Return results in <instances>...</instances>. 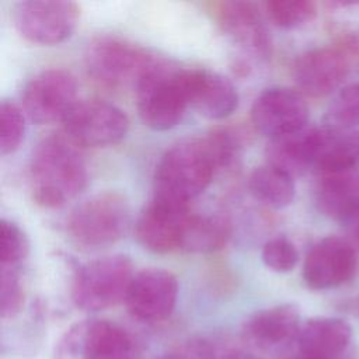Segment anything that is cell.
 <instances>
[{
	"instance_id": "1",
	"label": "cell",
	"mask_w": 359,
	"mask_h": 359,
	"mask_svg": "<svg viewBox=\"0 0 359 359\" xmlns=\"http://www.w3.org/2000/svg\"><path fill=\"white\" fill-rule=\"evenodd\" d=\"M238 147L234 133L224 129L174 144L157 163L153 195L189 205L210 185L216 171L234 160Z\"/></svg>"
},
{
	"instance_id": "2",
	"label": "cell",
	"mask_w": 359,
	"mask_h": 359,
	"mask_svg": "<svg viewBox=\"0 0 359 359\" xmlns=\"http://www.w3.org/2000/svg\"><path fill=\"white\" fill-rule=\"evenodd\" d=\"M74 142L65 133L43 137L29 161V188L43 208H60L87 185V165Z\"/></svg>"
},
{
	"instance_id": "3",
	"label": "cell",
	"mask_w": 359,
	"mask_h": 359,
	"mask_svg": "<svg viewBox=\"0 0 359 359\" xmlns=\"http://www.w3.org/2000/svg\"><path fill=\"white\" fill-rule=\"evenodd\" d=\"M135 90L139 116L153 130L172 129L191 107L187 69L171 66L160 59L143 74Z\"/></svg>"
},
{
	"instance_id": "4",
	"label": "cell",
	"mask_w": 359,
	"mask_h": 359,
	"mask_svg": "<svg viewBox=\"0 0 359 359\" xmlns=\"http://www.w3.org/2000/svg\"><path fill=\"white\" fill-rule=\"evenodd\" d=\"M130 224V209L123 195L98 192L70 212L66 230L70 238L86 248H104L119 241Z\"/></svg>"
},
{
	"instance_id": "5",
	"label": "cell",
	"mask_w": 359,
	"mask_h": 359,
	"mask_svg": "<svg viewBox=\"0 0 359 359\" xmlns=\"http://www.w3.org/2000/svg\"><path fill=\"white\" fill-rule=\"evenodd\" d=\"M129 257L122 254L93 259L76 272L72 283V300L83 311L107 310L125 302L135 276Z\"/></svg>"
},
{
	"instance_id": "6",
	"label": "cell",
	"mask_w": 359,
	"mask_h": 359,
	"mask_svg": "<svg viewBox=\"0 0 359 359\" xmlns=\"http://www.w3.org/2000/svg\"><path fill=\"white\" fill-rule=\"evenodd\" d=\"M88 74L107 87H136L143 74L157 62V57L118 36L102 35L93 39L86 49Z\"/></svg>"
},
{
	"instance_id": "7",
	"label": "cell",
	"mask_w": 359,
	"mask_h": 359,
	"mask_svg": "<svg viewBox=\"0 0 359 359\" xmlns=\"http://www.w3.org/2000/svg\"><path fill=\"white\" fill-rule=\"evenodd\" d=\"M56 355L57 359H139L132 337L101 318L73 324L60 338Z\"/></svg>"
},
{
	"instance_id": "8",
	"label": "cell",
	"mask_w": 359,
	"mask_h": 359,
	"mask_svg": "<svg viewBox=\"0 0 359 359\" xmlns=\"http://www.w3.org/2000/svg\"><path fill=\"white\" fill-rule=\"evenodd\" d=\"M80 7L73 1L27 0L14 6L13 21L18 34L38 45H57L74 31Z\"/></svg>"
},
{
	"instance_id": "9",
	"label": "cell",
	"mask_w": 359,
	"mask_h": 359,
	"mask_svg": "<svg viewBox=\"0 0 359 359\" xmlns=\"http://www.w3.org/2000/svg\"><path fill=\"white\" fill-rule=\"evenodd\" d=\"M65 135L79 147H107L121 142L129 118L114 104L101 100L77 101L63 121Z\"/></svg>"
},
{
	"instance_id": "10",
	"label": "cell",
	"mask_w": 359,
	"mask_h": 359,
	"mask_svg": "<svg viewBox=\"0 0 359 359\" xmlns=\"http://www.w3.org/2000/svg\"><path fill=\"white\" fill-rule=\"evenodd\" d=\"M21 101L29 121L38 125L63 122L77 104L76 79L63 69L42 70L25 84Z\"/></svg>"
},
{
	"instance_id": "11",
	"label": "cell",
	"mask_w": 359,
	"mask_h": 359,
	"mask_svg": "<svg viewBox=\"0 0 359 359\" xmlns=\"http://www.w3.org/2000/svg\"><path fill=\"white\" fill-rule=\"evenodd\" d=\"M307 119V102L302 93L289 87L265 88L251 107L252 125L271 139L304 129Z\"/></svg>"
},
{
	"instance_id": "12",
	"label": "cell",
	"mask_w": 359,
	"mask_h": 359,
	"mask_svg": "<svg viewBox=\"0 0 359 359\" xmlns=\"http://www.w3.org/2000/svg\"><path fill=\"white\" fill-rule=\"evenodd\" d=\"M189 215V205L153 195L135 223V237L143 248L156 254L180 250Z\"/></svg>"
},
{
	"instance_id": "13",
	"label": "cell",
	"mask_w": 359,
	"mask_h": 359,
	"mask_svg": "<svg viewBox=\"0 0 359 359\" xmlns=\"http://www.w3.org/2000/svg\"><path fill=\"white\" fill-rule=\"evenodd\" d=\"M359 268L355 248L337 236L316 243L303 264V279L310 289L325 290L349 282Z\"/></svg>"
},
{
	"instance_id": "14",
	"label": "cell",
	"mask_w": 359,
	"mask_h": 359,
	"mask_svg": "<svg viewBox=\"0 0 359 359\" xmlns=\"http://www.w3.org/2000/svg\"><path fill=\"white\" fill-rule=\"evenodd\" d=\"M177 297L178 280L172 272L163 268H146L135 273L125 304L135 318L156 323L170 317Z\"/></svg>"
},
{
	"instance_id": "15",
	"label": "cell",
	"mask_w": 359,
	"mask_h": 359,
	"mask_svg": "<svg viewBox=\"0 0 359 359\" xmlns=\"http://www.w3.org/2000/svg\"><path fill=\"white\" fill-rule=\"evenodd\" d=\"M300 327L299 309L285 303L248 316L243 323L241 337L254 349L272 351L294 342Z\"/></svg>"
},
{
	"instance_id": "16",
	"label": "cell",
	"mask_w": 359,
	"mask_h": 359,
	"mask_svg": "<svg viewBox=\"0 0 359 359\" xmlns=\"http://www.w3.org/2000/svg\"><path fill=\"white\" fill-rule=\"evenodd\" d=\"M348 74V60L335 48H316L302 53L293 66V77L302 93L323 97L332 93Z\"/></svg>"
},
{
	"instance_id": "17",
	"label": "cell",
	"mask_w": 359,
	"mask_h": 359,
	"mask_svg": "<svg viewBox=\"0 0 359 359\" xmlns=\"http://www.w3.org/2000/svg\"><path fill=\"white\" fill-rule=\"evenodd\" d=\"M215 17L237 45L258 57L271 55V38L255 3L220 1L215 6Z\"/></svg>"
},
{
	"instance_id": "18",
	"label": "cell",
	"mask_w": 359,
	"mask_h": 359,
	"mask_svg": "<svg viewBox=\"0 0 359 359\" xmlns=\"http://www.w3.org/2000/svg\"><path fill=\"white\" fill-rule=\"evenodd\" d=\"M189 105L209 119H223L238 105L234 84L220 73L208 69H187Z\"/></svg>"
},
{
	"instance_id": "19",
	"label": "cell",
	"mask_w": 359,
	"mask_h": 359,
	"mask_svg": "<svg viewBox=\"0 0 359 359\" xmlns=\"http://www.w3.org/2000/svg\"><path fill=\"white\" fill-rule=\"evenodd\" d=\"M359 163V132L330 125L316 128L314 168L323 172L353 170Z\"/></svg>"
},
{
	"instance_id": "20",
	"label": "cell",
	"mask_w": 359,
	"mask_h": 359,
	"mask_svg": "<svg viewBox=\"0 0 359 359\" xmlns=\"http://www.w3.org/2000/svg\"><path fill=\"white\" fill-rule=\"evenodd\" d=\"M351 325L335 317H314L299 330L296 346L303 356H337L348 351Z\"/></svg>"
},
{
	"instance_id": "21",
	"label": "cell",
	"mask_w": 359,
	"mask_h": 359,
	"mask_svg": "<svg viewBox=\"0 0 359 359\" xmlns=\"http://www.w3.org/2000/svg\"><path fill=\"white\" fill-rule=\"evenodd\" d=\"M316 201L324 215L341 222L359 202V172L353 168L320 174Z\"/></svg>"
},
{
	"instance_id": "22",
	"label": "cell",
	"mask_w": 359,
	"mask_h": 359,
	"mask_svg": "<svg viewBox=\"0 0 359 359\" xmlns=\"http://www.w3.org/2000/svg\"><path fill=\"white\" fill-rule=\"evenodd\" d=\"M316 128H304L299 132L271 139L266 147V163L294 175L314 167Z\"/></svg>"
},
{
	"instance_id": "23",
	"label": "cell",
	"mask_w": 359,
	"mask_h": 359,
	"mask_svg": "<svg viewBox=\"0 0 359 359\" xmlns=\"http://www.w3.org/2000/svg\"><path fill=\"white\" fill-rule=\"evenodd\" d=\"M231 236V222L222 213L189 215L180 250L188 252H213L223 248Z\"/></svg>"
},
{
	"instance_id": "24",
	"label": "cell",
	"mask_w": 359,
	"mask_h": 359,
	"mask_svg": "<svg viewBox=\"0 0 359 359\" xmlns=\"http://www.w3.org/2000/svg\"><path fill=\"white\" fill-rule=\"evenodd\" d=\"M248 189L257 201L272 209L289 206L296 192L293 177L268 163L250 174Z\"/></svg>"
},
{
	"instance_id": "25",
	"label": "cell",
	"mask_w": 359,
	"mask_h": 359,
	"mask_svg": "<svg viewBox=\"0 0 359 359\" xmlns=\"http://www.w3.org/2000/svg\"><path fill=\"white\" fill-rule=\"evenodd\" d=\"M268 18L279 28L292 29L314 18L317 8L309 0H271L264 4Z\"/></svg>"
},
{
	"instance_id": "26",
	"label": "cell",
	"mask_w": 359,
	"mask_h": 359,
	"mask_svg": "<svg viewBox=\"0 0 359 359\" xmlns=\"http://www.w3.org/2000/svg\"><path fill=\"white\" fill-rule=\"evenodd\" d=\"M25 133V114L22 107L11 100L0 104V153L3 156L14 153Z\"/></svg>"
},
{
	"instance_id": "27",
	"label": "cell",
	"mask_w": 359,
	"mask_h": 359,
	"mask_svg": "<svg viewBox=\"0 0 359 359\" xmlns=\"http://www.w3.org/2000/svg\"><path fill=\"white\" fill-rule=\"evenodd\" d=\"M325 125L342 129L359 126V83L344 87L335 95L325 114Z\"/></svg>"
},
{
	"instance_id": "28",
	"label": "cell",
	"mask_w": 359,
	"mask_h": 359,
	"mask_svg": "<svg viewBox=\"0 0 359 359\" xmlns=\"http://www.w3.org/2000/svg\"><path fill=\"white\" fill-rule=\"evenodd\" d=\"M28 248L29 244L21 227L3 219L0 222V268H21Z\"/></svg>"
},
{
	"instance_id": "29",
	"label": "cell",
	"mask_w": 359,
	"mask_h": 359,
	"mask_svg": "<svg viewBox=\"0 0 359 359\" xmlns=\"http://www.w3.org/2000/svg\"><path fill=\"white\" fill-rule=\"evenodd\" d=\"M24 286L20 268H0V314L11 318L20 313L24 304Z\"/></svg>"
},
{
	"instance_id": "30",
	"label": "cell",
	"mask_w": 359,
	"mask_h": 359,
	"mask_svg": "<svg viewBox=\"0 0 359 359\" xmlns=\"http://www.w3.org/2000/svg\"><path fill=\"white\" fill-rule=\"evenodd\" d=\"M261 258L271 271L285 273L296 266L299 252L294 244L286 237H273L262 245Z\"/></svg>"
},
{
	"instance_id": "31",
	"label": "cell",
	"mask_w": 359,
	"mask_h": 359,
	"mask_svg": "<svg viewBox=\"0 0 359 359\" xmlns=\"http://www.w3.org/2000/svg\"><path fill=\"white\" fill-rule=\"evenodd\" d=\"M341 223L359 241V202L345 215V217L341 220Z\"/></svg>"
},
{
	"instance_id": "32",
	"label": "cell",
	"mask_w": 359,
	"mask_h": 359,
	"mask_svg": "<svg viewBox=\"0 0 359 359\" xmlns=\"http://www.w3.org/2000/svg\"><path fill=\"white\" fill-rule=\"evenodd\" d=\"M285 359H352L351 358V353L346 351L341 355H337V356H303V355H296V356H292V358H285Z\"/></svg>"
}]
</instances>
